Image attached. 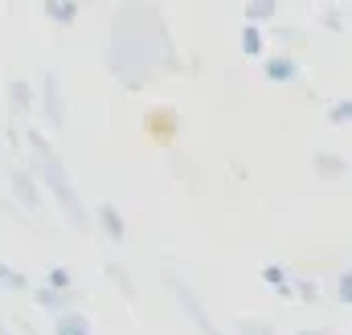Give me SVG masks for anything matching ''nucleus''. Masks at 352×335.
<instances>
[{
    "label": "nucleus",
    "instance_id": "nucleus-7",
    "mask_svg": "<svg viewBox=\"0 0 352 335\" xmlns=\"http://www.w3.org/2000/svg\"><path fill=\"white\" fill-rule=\"evenodd\" d=\"M29 299H33V307H41V311H50L54 319L58 315H66V311H78V290H50V286H33L29 290Z\"/></svg>",
    "mask_w": 352,
    "mask_h": 335
},
{
    "label": "nucleus",
    "instance_id": "nucleus-26",
    "mask_svg": "<svg viewBox=\"0 0 352 335\" xmlns=\"http://www.w3.org/2000/svg\"><path fill=\"white\" fill-rule=\"evenodd\" d=\"M0 335H16V332H12V327H8V323H4V319H0Z\"/></svg>",
    "mask_w": 352,
    "mask_h": 335
},
{
    "label": "nucleus",
    "instance_id": "nucleus-21",
    "mask_svg": "<svg viewBox=\"0 0 352 335\" xmlns=\"http://www.w3.org/2000/svg\"><path fill=\"white\" fill-rule=\"evenodd\" d=\"M324 119H328L332 127H349L352 123V98H336V102H328Z\"/></svg>",
    "mask_w": 352,
    "mask_h": 335
},
{
    "label": "nucleus",
    "instance_id": "nucleus-3",
    "mask_svg": "<svg viewBox=\"0 0 352 335\" xmlns=\"http://www.w3.org/2000/svg\"><path fill=\"white\" fill-rule=\"evenodd\" d=\"M164 282H168V290H173V299H176V307L188 315V323L197 327V335H226L217 323H213V315L205 311V303L197 299V290L176 274V270H164Z\"/></svg>",
    "mask_w": 352,
    "mask_h": 335
},
{
    "label": "nucleus",
    "instance_id": "nucleus-9",
    "mask_svg": "<svg viewBox=\"0 0 352 335\" xmlns=\"http://www.w3.org/2000/svg\"><path fill=\"white\" fill-rule=\"evenodd\" d=\"M8 111L12 115H37V86L29 78H8Z\"/></svg>",
    "mask_w": 352,
    "mask_h": 335
},
{
    "label": "nucleus",
    "instance_id": "nucleus-22",
    "mask_svg": "<svg viewBox=\"0 0 352 335\" xmlns=\"http://www.w3.org/2000/svg\"><path fill=\"white\" fill-rule=\"evenodd\" d=\"M238 335H278V332H274L270 319H250V315H242V319H238Z\"/></svg>",
    "mask_w": 352,
    "mask_h": 335
},
{
    "label": "nucleus",
    "instance_id": "nucleus-4",
    "mask_svg": "<svg viewBox=\"0 0 352 335\" xmlns=\"http://www.w3.org/2000/svg\"><path fill=\"white\" fill-rule=\"evenodd\" d=\"M37 111L50 123V131H66L70 127V106H66V94H62V82H58L54 70H45L41 82H37Z\"/></svg>",
    "mask_w": 352,
    "mask_h": 335
},
{
    "label": "nucleus",
    "instance_id": "nucleus-25",
    "mask_svg": "<svg viewBox=\"0 0 352 335\" xmlns=\"http://www.w3.org/2000/svg\"><path fill=\"white\" fill-rule=\"evenodd\" d=\"M295 335H332V332H324V327H303V332H295Z\"/></svg>",
    "mask_w": 352,
    "mask_h": 335
},
{
    "label": "nucleus",
    "instance_id": "nucleus-1",
    "mask_svg": "<svg viewBox=\"0 0 352 335\" xmlns=\"http://www.w3.org/2000/svg\"><path fill=\"white\" fill-rule=\"evenodd\" d=\"M107 70L127 86V90H144V82L156 70L180 74L173 37L164 33V16H156L152 29L140 33V29H131L127 8H119L115 12V33H111V45H107Z\"/></svg>",
    "mask_w": 352,
    "mask_h": 335
},
{
    "label": "nucleus",
    "instance_id": "nucleus-16",
    "mask_svg": "<svg viewBox=\"0 0 352 335\" xmlns=\"http://www.w3.org/2000/svg\"><path fill=\"white\" fill-rule=\"evenodd\" d=\"M291 290H295V299H299V303H307V307H320V303H324V286H320V278L291 274Z\"/></svg>",
    "mask_w": 352,
    "mask_h": 335
},
{
    "label": "nucleus",
    "instance_id": "nucleus-12",
    "mask_svg": "<svg viewBox=\"0 0 352 335\" xmlns=\"http://www.w3.org/2000/svg\"><path fill=\"white\" fill-rule=\"evenodd\" d=\"M238 54L250 58V62H263L266 58V29L242 25V33H238Z\"/></svg>",
    "mask_w": 352,
    "mask_h": 335
},
{
    "label": "nucleus",
    "instance_id": "nucleus-6",
    "mask_svg": "<svg viewBox=\"0 0 352 335\" xmlns=\"http://www.w3.org/2000/svg\"><path fill=\"white\" fill-rule=\"evenodd\" d=\"M263 78L270 86H295L303 78L299 58H291V54H266L263 58Z\"/></svg>",
    "mask_w": 352,
    "mask_h": 335
},
{
    "label": "nucleus",
    "instance_id": "nucleus-15",
    "mask_svg": "<svg viewBox=\"0 0 352 335\" xmlns=\"http://www.w3.org/2000/svg\"><path fill=\"white\" fill-rule=\"evenodd\" d=\"M50 335H94V323H90V315H82V311H66V315L54 319V332Z\"/></svg>",
    "mask_w": 352,
    "mask_h": 335
},
{
    "label": "nucleus",
    "instance_id": "nucleus-19",
    "mask_svg": "<svg viewBox=\"0 0 352 335\" xmlns=\"http://www.w3.org/2000/svg\"><path fill=\"white\" fill-rule=\"evenodd\" d=\"M320 25H324L328 33H344V29H349V8H344V4H324V8H320Z\"/></svg>",
    "mask_w": 352,
    "mask_h": 335
},
{
    "label": "nucleus",
    "instance_id": "nucleus-11",
    "mask_svg": "<svg viewBox=\"0 0 352 335\" xmlns=\"http://www.w3.org/2000/svg\"><path fill=\"white\" fill-rule=\"evenodd\" d=\"M102 274H107V278L115 282V290H119V294H123L127 303H135V299H140V286H135V278H131V274L123 270V262L107 257V262H102Z\"/></svg>",
    "mask_w": 352,
    "mask_h": 335
},
{
    "label": "nucleus",
    "instance_id": "nucleus-14",
    "mask_svg": "<svg viewBox=\"0 0 352 335\" xmlns=\"http://www.w3.org/2000/svg\"><path fill=\"white\" fill-rule=\"evenodd\" d=\"M270 37L278 41V54H291V58L307 45V33H303L299 25H274V29H270Z\"/></svg>",
    "mask_w": 352,
    "mask_h": 335
},
{
    "label": "nucleus",
    "instance_id": "nucleus-5",
    "mask_svg": "<svg viewBox=\"0 0 352 335\" xmlns=\"http://www.w3.org/2000/svg\"><path fill=\"white\" fill-rule=\"evenodd\" d=\"M94 229H98L111 246H123V242H127V217H123L111 200H98V205H94Z\"/></svg>",
    "mask_w": 352,
    "mask_h": 335
},
{
    "label": "nucleus",
    "instance_id": "nucleus-2",
    "mask_svg": "<svg viewBox=\"0 0 352 335\" xmlns=\"http://www.w3.org/2000/svg\"><path fill=\"white\" fill-rule=\"evenodd\" d=\"M29 172H33L37 184L58 200L62 217H66L82 238H90V233H94V213L87 209V200L78 196V188H74V180H70L66 164L58 160V152H54V156H29Z\"/></svg>",
    "mask_w": 352,
    "mask_h": 335
},
{
    "label": "nucleus",
    "instance_id": "nucleus-8",
    "mask_svg": "<svg viewBox=\"0 0 352 335\" xmlns=\"http://www.w3.org/2000/svg\"><path fill=\"white\" fill-rule=\"evenodd\" d=\"M8 180H12L16 200H21L29 213H37V209H41V196H45V188L37 184V176H33L29 168H12V172H8Z\"/></svg>",
    "mask_w": 352,
    "mask_h": 335
},
{
    "label": "nucleus",
    "instance_id": "nucleus-17",
    "mask_svg": "<svg viewBox=\"0 0 352 335\" xmlns=\"http://www.w3.org/2000/svg\"><path fill=\"white\" fill-rule=\"evenodd\" d=\"M242 25H254V29H266L274 16H278V4L274 0H246V8H242Z\"/></svg>",
    "mask_w": 352,
    "mask_h": 335
},
{
    "label": "nucleus",
    "instance_id": "nucleus-20",
    "mask_svg": "<svg viewBox=\"0 0 352 335\" xmlns=\"http://www.w3.org/2000/svg\"><path fill=\"white\" fill-rule=\"evenodd\" d=\"M258 278H263L270 290H283V286H291V270H287L283 262H270V266H263V270H258Z\"/></svg>",
    "mask_w": 352,
    "mask_h": 335
},
{
    "label": "nucleus",
    "instance_id": "nucleus-23",
    "mask_svg": "<svg viewBox=\"0 0 352 335\" xmlns=\"http://www.w3.org/2000/svg\"><path fill=\"white\" fill-rule=\"evenodd\" d=\"M41 286H50V290H74V278H70V270L66 266H54L50 274H45V282Z\"/></svg>",
    "mask_w": 352,
    "mask_h": 335
},
{
    "label": "nucleus",
    "instance_id": "nucleus-24",
    "mask_svg": "<svg viewBox=\"0 0 352 335\" xmlns=\"http://www.w3.org/2000/svg\"><path fill=\"white\" fill-rule=\"evenodd\" d=\"M336 303L352 307V270H340V278H336Z\"/></svg>",
    "mask_w": 352,
    "mask_h": 335
},
{
    "label": "nucleus",
    "instance_id": "nucleus-13",
    "mask_svg": "<svg viewBox=\"0 0 352 335\" xmlns=\"http://www.w3.org/2000/svg\"><path fill=\"white\" fill-rule=\"evenodd\" d=\"M41 12H45V21H54L58 29H70L74 21H78V0H45L41 4Z\"/></svg>",
    "mask_w": 352,
    "mask_h": 335
},
{
    "label": "nucleus",
    "instance_id": "nucleus-18",
    "mask_svg": "<svg viewBox=\"0 0 352 335\" xmlns=\"http://www.w3.org/2000/svg\"><path fill=\"white\" fill-rule=\"evenodd\" d=\"M0 290H8V294H29L33 282H29V274H21V270H12L8 262H0Z\"/></svg>",
    "mask_w": 352,
    "mask_h": 335
},
{
    "label": "nucleus",
    "instance_id": "nucleus-27",
    "mask_svg": "<svg viewBox=\"0 0 352 335\" xmlns=\"http://www.w3.org/2000/svg\"><path fill=\"white\" fill-rule=\"evenodd\" d=\"M349 25H352V8H349Z\"/></svg>",
    "mask_w": 352,
    "mask_h": 335
},
{
    "label": "nucleus",
    "instance_id": "nucleus-10",
    "mask_svg": "<svg viewBox=\"0 0 352 335\" xmlns=\"http://www.w3.org/2000/svg\"><path fill=\"white\" fill-rule=\"evenodd\" d=\"M311 172H316L320 180H344V176H349V160H344L340 152H316V156H311Z\"/></svg>",
    "mask_w": 352,
    "mask_h": 335
}]
</instances>
